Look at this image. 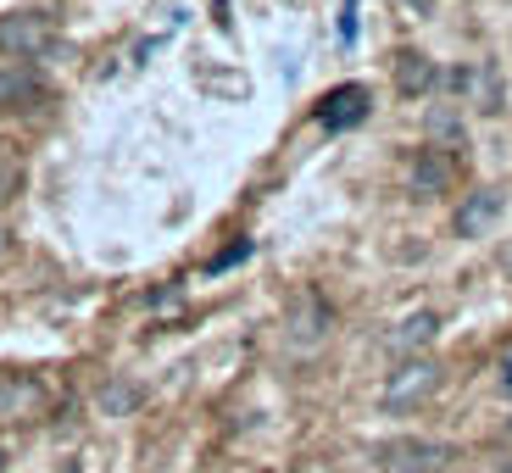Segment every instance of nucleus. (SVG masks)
I'll use <instances>...</instances> for the list:
<instances>
[{
    "instance_id": "obj_8",
    "label": "nucleus",
    "mask_w": 512,
    "mask_h": 473,
    "mask_svg": "<svg viewBox=\"0 0 512 473\" xmlns=\"http://www.w3.org/2000/svg\"><path fill=\"white\" fill-rule=\"evenodd\" d=\"M368 112H373V95L362 90V84H340V90H329V95L318 101V123L329 128V134H346V128H357Z\"/></svg>"
},
{
    "instance_id": "obj_18",
    "label": "nucleus",
    "mask_w": 512,
    "mask_h": 473,
    "mask_svg": "<svg viewBox=\"0 0 512 473\" xmlns=\"http://www.w3.org/2000/svg\"><path fill=\"white\" fill-rule=\"evenodd\" d=\"M0 251H6V229H0Z\"/></svg>"
},
{
    "instance_id": "obj_11",
    "label": "nucleus",
    "mask_w": 512,
    "mask_h": 473,
    "mask_svg": "<svg viewBox=\"0 0 512 473\" xmlns=\"http://www.w3.org/2000/svg\"><path fill=\"white\" fill-rule=\"evenodd\" d=\"M435 334H440V318H435V312H412V318H401L396 329H390V340H384V346L396 351V357H418V351L429 346Z\"/></svg>"
},
{
    "instance_id": "obj_3",
    "label": "nucleus",
    "mask_w": 512,
    "mask_h": 473,
    "mask_svg": "<svg viewBox=\"0 0 512 473\" xmlns=\"http://www.w3.org/2000/svg\"><path fill=\"white\" fill-rule=\"evenodd\" d=\"M0 51L17 56V62H34V56H51L56 51V23L39 12H12L0 17Z\"/></svg>"
},
{
    "instance_id": "obj_13",
    "label": "nucleus",
    "mask_w": 512,
    "mask_h": 473,
    "mask_svg": "<svg viewBox=\"0 0 512 473\" xmlns=\"http://www.w3.org/2000/svg\"><path fill=\"white\" fill-rule=\"evenodd\" d=\"M429 134L462 151V112H451V106H435V112H429Z\"/></svg>"
},
{
    "instance_id": "obj_9",
    "label": "nucleus",
    "mask_w": 512,
    "mask_h": 473,
    "mask_svg": "<svg viewBox=\"0 0 512 473\" xmlns=\"http://www.w3.org/2000/svg\"><path fill=\"white\" fill-rule=\"evenodd\" d=\"M501 206H507V195H501V190H474L468 201H462V212H457V234H462V240H485V234L496 229Z\"/></svg>"
},
{
    "instance_id": "obj_19",
    "label": "nucleus",
    "mask_w": 512,
    "mask_h": 473,
    "mask_svg": "<svg viewBox=\"0 0 512 473\" xmlns=\"http://www.w3.org/2000/svg\"><path fill=\"white\" fill-rule=\"evenodd\" d=\"M0 473H6V451H0Z\"/></svg>"
},
{
    "instance_id": "obj_10",
    "label": "nucleus",
    "mask_w": 512,
    "mask_h": 473,
    "mask_svg": "<svg viewBox=\"0 0 512 473\" xmlns=\"http://www.w3.org/2000/svg\"><path fill=\"white\" fill-rule=\"evenodd\" d=\"M440 84V67L435 56H423V51H401L396 56V90L407 95V101H418V95H429Z\"/></svg>"
},
{
    "instance_id": "obj_1",
    "label": "nucleus",
    "mask_w": 512,
    "mask_h": 473,
    "mask_svg": "<svg viewBox=\"0 0 512 473\" xmlns=\"http://www.w3.org/2000/svg\"><path fill=\"white\" fill-rule=\"evenodd\" d=\"M457 462V451L446 440H423V435H396L379 446V468L384 473H446Z\"/></svg>"
},
{
    "instance_id": "obj_7",
    "label": "nucleus",
    "mask_w": 512,
    "mask_h": 473,
    "mask_svg": "<svg viewBox=\"0 0 512 473\" xmlns=\"http://www.w3.org/2000/svg\"><path fill=\"white\" fill-rule=\"evenodd\" d=\"M51 101V78L28 62H6L0 67V112H39Z\"/></svg>"
},
{
    "instance_id": "obj_12",
    "label": "nucleus",
    "mask_w": 512,
    "mask_h": 473,
    "mask_svg": "<svg viewBox=\"0 0 512 473\" xmlns=\"http://www.w3.org/2000/svg\"><path fill=\"white\" fill-rule=\"evenodd\" d=\"M140 401H145V390H140V384H123V379H112V384L101 390V407L112 412V418H128Z\"/></svg>"
},
{
    "instance_id": "obj_16",
    "label": "nucleus",
    "mask_w": 512,
    "mask_h": 473,
    "mask_svg": "<svg viewBox=\"0 0 512 473\" xmlns=\"http://www.w3.org/2000/svg\"><path fill=\"white\" fill-rule=\"evenodd\" d=\"M501 384H512V357H507V362H501Z\"/></svg>"
},
{
    "instance_id": "obj_4",
    "label": "nucleus",
    "mask_w": 512,
    "mask_h": 473,
    "mask_svg": "<svg viewBox=\"0 0 512 473\" xmlns=\"http://www.w3.org/2000/svg\"><path fill=\"white\" fill-rule=\"evenodd\" d=\"M51 412V384L34 379V373H6L0 379V423H39Z\"/></svg>"
},
{
    "instance_id": "obj_5",
    "label": "nucleus",
    "mask_w": 512,
    "mask_h": 473,
    "mask_svg": "<svg viewBox=\"0 0 512 473\" xmlns=\"http://www.w3.org/2000/svg\"><path fill=\"white\" fill-rule=\"evenodd\" d=\"M407 184H412L418 201H440V195H451V184H457V156H451L446 145H423V151L407 162Z\"/></svg>"
},
{
    "instance_id": "obj_14",
    "label": "nucleus",
    "mask_w": 512,
    "mask_h": 473,
    "mask_svg": "<svg viewBox=\"0 0 512 473\" xmlns=\"http://www.w3.org/2000/svg\"><path fill=\"white\" fill-rule=\"evenodd\" d=\"M245 256H251V240H234L223 256H212V262H206V273H229V268H240Z\"/></svg>"
},
{
    "instance_id": "obj_15",
    "label": "nucleus",
    "mask_w": 512,
    "mask_h": 473,
    "mask_svg": "<svg viewBox=\"0 0 512 473\" xmlns=\"http://www.w3.org/2000/svg\"><path fill=\"white\" fill-rule=\"evenodd\" d=\"M407 12H418V17H429V12H435V0H407Z\"/></svg>"
},
{
    "instance_id": "obj_6",
    "label": "nucleus",
    "mask_w": 512,
    "mask_h": 473,
    "mask_svg": "<svg viewBox=\"0 0 512 473\" xmlns=\"http://www.w3.org/2000/svg\"><path fill=\"white\" fill-rule=\"evenodd\" d=\"M329 329H334V312H329V301H323L318 290H295L290 312H284V334H290V346L312 351V346H318V340H323Z\"/></svg>"
},
{
    "instance_id": "obj_17",
    "label": "nucleus",
    "mask_w": 512,
    "mask_h": 473,
    "mask_svg": "<svg viewBox=\"0 0 512 473\" xmlns=\"http://www.w3.org/2000/svg\"><path fill=\"white\" fill-rule=\"evenodd\" d=\"M6 190H12V179H0V201H6Z\"/></svg>"
},
{
    "instance_id": "obj_2",
    "label": "nucleus",
    "mask_w": 512,
    "mask_h": 473,
    "mask_svg": "<svg viewBox=\"0 0 512 473\" xmlns=\"http://www.w3.org/2000/svg\"><path fill=\"white\" fill-rule=\"evenodd\" d=\"M440 390V362L435 357H407L390 379H384V407L390 412H412V407H423V401Z\"/></svg>"
}]
</instances>
